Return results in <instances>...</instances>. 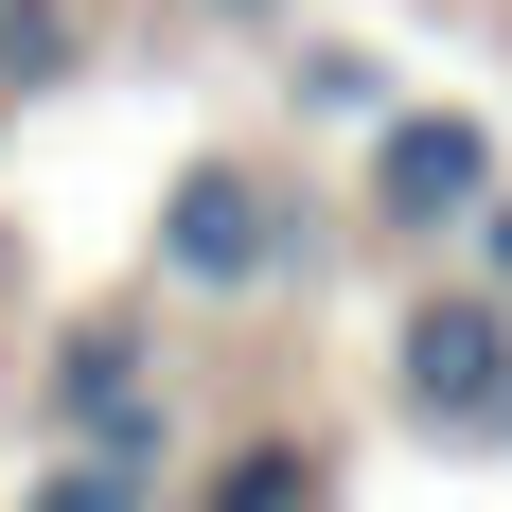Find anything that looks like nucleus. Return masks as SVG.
<instances>
[{
	"instance_id": "nucleus-1",
	"label": "nucleus",
	"mask_w": 512,
	"mask_h": 512,
	"mask_svg": "<svg viewBox=\"0 0 512 512\" xmlns=\"http://www.w3.org/2000/svg\"><path fill=\"white\" fill-rule=\"evenodd\" d=\"M159 265H177L195 301H248V283H283V265H301V195H265L248 159H212V177H177V195H159Z\"/></svg>"
},
{
	"instance_id": "nucleus-2",
	"label": "nucleus",
	"mask_w": 512,
	"mask_h": 512,
	"mask_svg": "<svg viewBox=\"0 0 512 512\" xmlns=\"http://www.w3.org/2000/svg\"><path fill=\"white\" fill-rule=\"evenodd\" d=\"M407 407L460 424V442H512V318L495 301H424L407 318Z\"/></svg>"
},
{
	"instance_id": "nucleus-3",
	"label": "nucleus",
	"mask_w": 512,
	"mask_h": 512,
	"mask_svg": "<svg viewBox=\"0 0 512 512\" xmlns=\"http://www.w3.org/2000/svg\"><path fill=\"white\" fill-rule=\"evenodd\" d=\"M477 195H495V124H460V106H407V124L371 142V212H389V230H460Z\"/></svg>"
},
{
	"instance_id": "nucleus-4",
	"label": "nucleus",
	"mask_w": 512,
	"mask_h": 512,
	"mask_svg": "<svg viewBox=\"0 0 512 512\" xmlns=\"http://www.w3.org/2000/svg\"><path fill=\"white\" fill-rule=\"evenodd\" d=\"M53 407L89 424V442H124V460H159V354L124 336V318H89V336L53 354Z\"/></svg>"
},
{
	"instance_id": "nucleus-5",
	"label": "nucleus",
	"mask_w": 512,
	"mask_h": 512,
	"mask_svg": "<svg viewBox=\"0 0 512 512\" xmlns=\"http://www.w3.org/2000/svg\"><path fill=\"white\" fill-rule=\"evenodd\" d=\"M212 512H318V460L301 442H248V460H212Z\"/></svg>"
},
{
	"instance_id": "nucleus-6",
	"label": "nucleus",
	"mask_w": 512,
	"mask_h": 512,
	"mask_svg": "<svg viewBox=\"0 0 512 512\" xmlns=\"http://www.w3.org/2000/svg\"><path fill=\"white\" fill-rule=\"evenodd\" d=\"M36 512H159V460H124V442H89L71 477H36Z\"/></svg>"
},
{
	"instance_id": "nucleus-7",
	"label": "nucleus",
	"mask_w": 512,
	"mask_h": 512,
	"mask_svg": "<svg viewBox=\"0 0 512 512\" xmlns=\"http://www.w3.org/2000/svg\"><path fill=\"white\" fill-rule=\"evenodd\" d=\"M71 71V0H0V89H53Z\"/></svg>"
},
{
	"instance_id": "nucleus-8",
	"label": "nucleus",
	"mask_w": 512,
	"mask_h": 512,
	"mask_svg": "<svg viewBox=\"0 0 512 512\" xmlns=\"http://www.w3.org/2000/svg\"><path fill=\"white\" fill-rule=\"evenodd\" d=\"M477 248H495V283H512V212H495V195H477Z\"/></svg>"
}]
</instances>
